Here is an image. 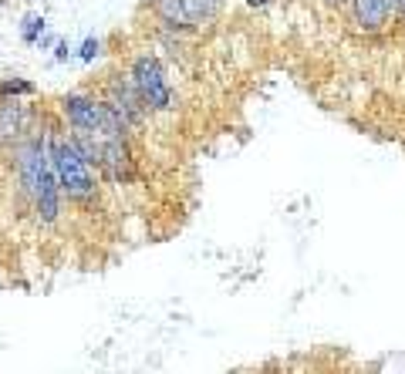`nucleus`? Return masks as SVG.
Listing matches in <instances>:
<instances>
[{"instance_id": "obj_6", "label": "nucleus", "mask_w": 405, "mask_h": 374, "mask_svg": "<svg viewBox=\"0 0 405 374\" xmlns=\"http://www.w3.org/2000/svg\"><path fill=\"white\" fill-rule=\"evenodd\" d=\"M155 10H159V17L166 20V24H190L183 0H155Z\"/></svg>"}, {"instance_id": "obj_10", "label": "nucleus", "mask_w": 405, "mask_h": 374, "mask_svg": "<svg viewBox=\"0 0 405 374\" xmlns=\"http://www.w3.org/2000/svg\"><path fill=\"white\" fill-rule=\"evenodd\" d=\"M247 3H267V0H247Z\"/></svg>"}, {"instance_id": "obj_8", "label": "nucleus", "mask_w": 405, "mask_h": 374, "mask_svg": "<svg viewBox=\"0 0 405 374\" xmlns=\"http://www.w3.org/2000/svg\"><path fill=\"white\" fill-rule=\"evenodd\" d=\"M34 92V85H27V81H3L0 85V94H31Z\"/></svg>"}, {"instance_id": "obj_1", "label": "nucleus", "mask_w": 405, "mask_h": 374, "mask_svg": "<svg viewBox=\"0 0 405 374\" xmlns=\"http://www.w3.org/2000/svg\"><path fill=\"white\" fill-rule=\"evenodd\" d=\"M48 152H51V166H55V175H58L61 196H68L75 203H92L98 196L95 175H92V166L81 159V152L75 149V142L64 138V135H55Z\"/></svg>"}, {"instance_id": "obj_3", "label": "nucleus", "mask_w": 405, "mask_h": 374, "mask_svg": "<svg viewBox=\"0 0 405 374\" xmlns=\"http://www.w3.org/2000/svg\"><path fill=\"white\" fill-rule=\"evenodd\" d=\"M132 78H135V92L142 98V105H152V108H169L173 105V92H169L166 75H162V64L155 57H138Z\"/></svg>"}, {"instance_id": "obj_2", "label": "nucleus", "mask_w": 405, "mask_h": 374, "mask_svg": "<svg viewBox=\"0 0 405 374\" xmlns=\"http://www.w3.org/2000/svg\"><path fill=\"white\" fill-rule=\"evenodd\" d=\"M64 115L71 118V125L78 131H92L101 142L122 138V131H125V122L118 118V112L112 105H98L92 98H81V94H68L64 98Z\"/></svg>"}, {"instance_id": "obj_4", "label": "nucleus", "mask_w": 405, "mask_h": 374, "mask_svg": "<svg viewBox=\"0 0 405 374\" xmlns=\"http://www.w3.org/2000/svg\"><path fill=\"white\" fill-rule=\"evenodd\" d=\"M385 17H388L385 0H355V20H358L365 31H382Z\"/></svg>"}, {"instance_id": "obj_7", "label": "nucleus", "mask_w": 405, "mask_h": 374, "mask_svg": "<svg viewBox=\"0 0 405 374\" xmlns=\"http://www.w3.org/2000/svg\"><path fill=\"white\" fill-rule=\"evenodd\" d=\"M41 31H44V17H41V14H27V17H24V27H20V38L27 41V44H34Z\"/></svg>"}, {"instance_id": "obj_9", "label": "nucleus", "mask_w": 405, "mask_h": 374, "mask_svg": "<svg viewBox=\"0 0 405 374\" xmlns=\"http://www.w3.org/2000/svg\"><path fill=\"white\" fill-rule=\"evenodd\" d=\"M95 55H98V41H95V38H88L85 44H81V61H92Z\"/></svg>"}, {"instance_id": "obj_5", "label": "nucleus", "mask_w": 405, "mask_h": 374, "mask_svg": "<svg viewBox=\"0 0 405 374\" xmlns=\"http://www.w3.org/2000/svg\"><path fill=\"white\" fill-rule=\"evenodd\" d=\"M186 7V20H210L220 10V0H183Z\"/></svg>"}]
</instances>
